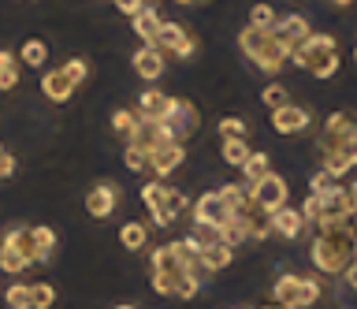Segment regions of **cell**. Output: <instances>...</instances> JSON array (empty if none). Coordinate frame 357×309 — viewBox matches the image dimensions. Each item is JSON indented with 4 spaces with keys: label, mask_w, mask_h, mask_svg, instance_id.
Segmentation results:
<instances>
[{
    "label": "cell",
    "mask_w": 357,
    "mask_h": 309,
    "mask_svg": "<svg viewBox=\"0 0 357 309\" xmlns=\"http://www.w3.org/2000/svg\"><path fill=\"white\" fill-rule=\"evenodd\" d=\"M354 253H357V242L350 239V231L339 224V227H328V231H320V235L312 239L309 257H312V264H317V272L339 276L346 264L354 261Z\"/></svg>",
    "instance_id": "obj_1"
},
{
    "label": "cell",
    "mask_w": 357,
    "mask_h": 309,
    "mask_svg": "<svg viewBox=\"0 0 357 309\" xmlns=\"http://www.w3.org/2000/svg\"><path fill=\"white\" fill-rule=\"evenodd\" d=\"M290 63L317 75V79H331L339 71V45H335L331 34H309L305 41H298L290 49Z\"/></svg>",
    "instance_id": "obj_2"
},
{
    "label": "cell",
    "mask_w": 357,
    "mask_h": 309,
    "mask_svg": "<svg viewBox=\"0 0 357 309\" xmlns=\"http://www.w3.org/2000/svg\"><path fill=\"white\" fill-rule=\"evenodd\" d=\"M197 272V264L183 253V246L175 242H164V246L153 250V291L164 294V298H175V283L183 280V276ZM201 276V272H197Z\"/></svg>",
    "instance_id": "obj_3"
},
{
    "label": "cell",
    "mask_w": 357,
    "mask_h": 309,
    "mask_svg": "<svg viewBox=\"0 0 357 309\" xmlns=\"http://www.w3.org/2000/svg\"><path fill=\"white\" fill-rule=\"evenodd\" d=\"M324 298V283L317 280V276H279V280L272 283V302L283 306V309H312Z\"/></svg>",
    "instance_id": "obj_4"
},
{
    "label": "cell",
    "mask_w": 357,
    "mask_h": 309,
    "mask_svg": "<svg viewBox=\"0 0 357 309\" xmlns=\"http://www.w3.org/2000/svg\"><path fill=\"white\" fill-rule=\"evenodd\" d=\"M238 41H242V52H245V56H250L261 71H268V75H275V71L290 60V49L279 45L272 30H253V27H245Z\"/></svg>",
    "instance_id": "obj_5"
},
{
    "label": "cell",
    "mask_w": 357,
    "mask_h": 309,
    "mask_svg": "<svg viewBox=\"0 0 357 309\" xmlns=\"http://www.w3.org/2000/svg\"><path fill=\"white\" fill-rule=\"evenodd\" d=\"M164 127H167V135H172V142H183V146H186V142L201 130L197 105L194 101H183V97H172V112H167Z\"/></svg>",
    "instance_id": "obj_6"
},
{
    "label": "cell",
    "mask_w": 357,
    "mask_h": 309,
    "mask_svg": "<svg viewBox=\"0 0 357 309\" xmlns=\"http://www.w3.org/2000/svg\"><path fill=\"white\" fill-rule=\"evenodd\" d=\"M320 202V220H317V231H328V227H339L346 216H350V197H346V186L335 183L331 190L317 194Z\"/></svg>",
    "instance_id": "obj_7"
},
{
    "label": "cell",
    "mask_w": 357,
    "mask_h": 309,
    "mask_svg": "<svg viewBox=\"0 0 357 309\" xmlns=\"http://www.w3.org/2000/svg\"><path fill=\"white\" fill-rule=\"evenodd\" d=\"M156 49H160L164 56L190 60V56L197 52V41H194V34H190L186 27H178V23H164V27H160V34H156Z\"/></svg>",
    "instance_id": "obj_8"
},
{
    "label": "cell",
    "mask_w": 357,
    "mask_h": 309,
    "mask_svg": "<svg viewBox=\"0 0 357 309\" xmlns=\"http://www.w3.org/2000/svg\"><path fill=\"white\" fill-rule=\"evenodd\" d=\"M190 213H194V224H208V227H216V231L234 216L231 205L220 197V190H205L194 205H190Z\"/></svg>",
    "instance_id": "obj_9"
},
{
    "label": "cell",
    "mask_w": 357,
    "mask_h": 309,
    "mask_svg": "<svg viewBox=\"0 0 357 309\" xmlns=\"http://www.w3.org/2000/svg\"><path fill=\"white\" fill-rule=\"evenodd\" d=\"M287 179L283 175H268V179H261L257 186H250V197H253V205L257 209H264V213H275V209H283L287 205Z\"/></svg>",
    "instance_id": "obj_10"
},
{
    "label": "cell",
    "mask_w": 357,
    "mask_h": 309,
    "mask_svg": "<svg viewBox=\"0 0 357 309\" xmlns=\"http://www.w3.org/2000/svg\"><path fill=\"white\" fill-rule=\"evenodd\" d=\"M312 127V112L305 105H283L272 112V130L275 135H305V130Z\"/></svg>",
    "instance_id": "obj_11"
},
{
    "label": "cell",
    "mask_w": 357,
    "mask_h": 309,
    "mask_svg": "<svg viewBox=\"0 0 357 309\" xmlns=\"http://www.w3.org/2000/svg\"><path fill=\"white\" fill-rule=\"evenodd\" d=\"M119 209V186L116 183H93L86 190V213L93 220H108Z\"/></svg>",
    "instance_id": "obj_12"
},
{
    "label": "cell",
    "mask_w": 357,
    "mask_h": 309,
    "mask_svg": "<svg viewBox=\"0 0 357 309\" xmlns=\"http://www.w3.org/2000/svg\"><path fill=\"white\" fill-rule=\"evenodd\" d=\"M142 205L153 213V224L156 227H172L175 224V216H172V209H167V183L160 179H149L142 186Z\"/></svg>",
    "instance_id": "obj_13"
},
{
    "label": "cell",
    "mask_w": 357,
    "mask_h": 309,
    "mask_svg": "<svg viewBox=\"0 0 357 309\" xmlns=\"http://www.w3.org/2000/svg\"><path fill=\"white\" fill-rule=\"evenodd\" d=\"M186 164V146L183 142H164L160 149L149 153V172L156 175V179H167L172 172H178Z\"/></svg>",
    "instance_id": "obj_14"
},
{
    "label": "cell",
    "mask_w": 357,
    "mask_h": 309,
    "mask_svg": "<svg viewBox=\"0 0 357 309\" xmlns=\"http://www.w3.org/2000/svg\"><path fill=\"white\" fill-rule=\"evenodd\" d=\"M167 112H172V97L160 93L156 86L142 90V97H138V119H145V123H164Z\"/></svg>",
    "instance_id": "obj_15"
},
{
    "label": "cell",
    "mask_w": 357,
    "mask_h": 309,
    "mask_svg": "<svg viewBox=\"0 0 357 309\" xmlns=\"http://www.w3.org/2000/svg\"><path fill=\"white\" fill-rule=\"evenodd\" d=\"M357 127V119L350 112H331L328 119H324V135H320V153H331L339 142L350 135V130Z\"/></svg>",
    "instance_id": "obj_16"
},
{
    "label": "cell",
    "mask_w": 357,
    "mask_h": 309,
    "mask_svg": "<svg viewBox=\"0 0 357 309\" xmlns=\"http://www.w3.org/2000/svg\"><path fill=\"white\" fill-rule=\"evenodd\" d=\"M272 34L279 45H287V49H294L298 41H305L312 30H309V19L305 15H279V23L272 27Z\"/></svg>",
    "instance_id": "obj_17"
},
{
    "label": "cell",
    "mask_w": 357,
    "mask_h": 309,
    "mask_svg": "<svg viewBox=\"0 0 357 309\" xmlns=\"http://www.w3.org/2000/svg\"><path fill=\"white\" fill-rule=\"evenodd\" d=\"M305 220H301V213L298 209H290V205H283V209H275L272 213V231L279 239H287V242H294V239H301L305 235Z\"/></svg>",
    "instance_id": "obj_18"
},
{
    "label": "cell",
    "mask_w": 357,
    "mask_h": 309,
    "mask_svg": "<svg viewBox=\"0 0 357 309\" xmlns=\"http://www.w3.org/2000/svg\"><path fill=\"white\" fill-rule=\"evenodd\" d=\"M164 63H167V56L156 45H142L138 52H134V71L142 75L145 82H156L164 75Z\"/></svg>",
    "instance_id": "obj_19"
},
{
    "label": "cell",
    "mask_w": 357,
    "mask_h": 309,
    "mask_svg": "<svg viewBox=\"0 0 357 309\" xmlns=\"http://www.w3.org/2000/svg\"><path fill=\"white\" fill-rule=\"evenodd\" d=\"M164 142H172L167 127H164V123H145V119H142L138 130H134V138L127 142V146H138V149L145 153V157H149V153H153V149H160Z\"/></svg>",
    "instance_id": "obj_20"
},
{
    "label": "cell",
    "mask_w": 357,
    "mask_h": 309,
    "mask_svg": "<svg viewBox=\"0 0 357 309\" xmlns=\"http://www.w3.org/2000/svg\"><path fill=\"white\" fill-rule=\"evenodd\" d=\"M164 19H160V8L156 4H142V12L134 15V34H138L145 45H156V34H160Z\"/></svg>",
    "instance_id": "obj_21"
},
{
    "label": "cell",
    "mask_w": 357,
    "mask_h": 309,
    "mask_svg": "<svg viewBox=\"0 0 357 309\" xmlns=\"http://www.w3.org/2000/svg\"><path fill=\"white\" fill-rule=\"evenodd\" d=\"M41 93L49 97L52 105H63V101H71V93H75V82L63 75V68H56V71H45V79H41Z\"/></svg>",
    "instance_id": "obj_22"
},
{
    "label": "cell",
    "mask_w": 357,
    "mask_h": 309,
    "mask_svg": "<svg viewBox=\"0 0 357 309\" xmlns=\"http://www.w3.org/2000/svg\"><path fill=\"white\" fill-rule=\"evenodd\" d=\"M231 261H234V250L227 242H212V246L197 253V272H223Z\"/></svg>",
    "instance_id": "obj_23"
},
{
    "label": "cell",
    "mask_w": 357,
    "mask_h": 309,
    "mask_svg": "<svg viewBox=\"0 0 357 309\" xmlns=\"http://www.w3.org/2000/svg\"><path fill=\"white\" fill-rule=\"evenodd\" d=\"M119 246L130 250V253L145 250V246H149V227H145L142 220H127V224L119 227Z\"/></svg>",
    "instance_id": "obj_24"
},
{
    "label": "cell",
    "mask_w": 357,
    "mask_h": 309,
    "mask_svg": "<svg viewBox=\"0 0 357 309\" xmlns=\"http://www.w3.org/2000/svg\"><path fill=\"white\" fill-rule=\"evenodd\" d=\"M268 175H272V157H268V153H250V160L242 164V179H245V186H257L261 179H268Z\"/></svg>",
    "instance_id": "obj_25"
},
{
    "label": "cell",
    "mask_w": 357,
    "mask_h": 309,
    "mask_svg": "<svg viewBox=\"0 0 357 309\" xmlns=\"http://www.w3.org/2000/svg\"><path fill=\"white\" fill-rule=\"evenodd\" d=\"M242 216H245V227H250V239H253V242H261V239L272 235V213H264V209L250 205Z\"/></svg>",
    "instance_id": "obj_26"
},
{
    "label": "cell",
    "mask_w": 357,
    "mask_h": 309,
    "mask_svg": "<svg viewBox=\"0 0 357 309\" xmlns=\"http://www.w3.org/2000/svg\"><path fill=\"white\" fill-rule=\"evenodd\" d=\"M220 242H227L231 250H238L242 242H250V227H245V216L242 213H234L227 224L220 227Z\"/></svg>",
    "instance_id": "obj_27"
},
{
    "label": "cell",
    "mask_w": 357,
    "mask_h": 309,
    "mask_svg": "<svg viewBox=\"0 0 357 309\" xmlns=\"http://www.w3.org/2000/svg\"><path fill=\"white\" fill-rule=\"evenodd\" d=\"M4 242H8V246H15L30 264L38 261V253H33V227H22V224H19V227H11L8 235H4Z\"/></svg>",
    "instance_id": "obj_28"
},
{
    "label": "cell",
    "mask_w": 357,
    "mask_h": 309,
    "mask_svg": "<svg viewBox=\"0 0 357 309\" xmlns=\"http://www.w3.org/2000/svg\"><path fill=\"white\" fill-rule=\"evenodd\" d=\"M45 60H49V45H45L41 38H26L19 49V63H26V68H45Z\"/></svg>",
    "instance_id": "obj_29"
},
{
    "label": "cell",
    "mask_w": 357,
    "mask_h": 309,
    "mask_svg": "<svg viewBox=\"0 0 357 309\" xmlns=\"http://www.w3.org/2000/svg\"><path fill=\"white\" fill-rule=\"evenodd\" d=\"M15 86H19V56L0 49V93L15 90Z\"/></svg>",
    "instance_id": "obj_30"
},
{
    "label": "cell",
    "mask_w": 357,
    "mask_h": 309,
    "mask_svg": "<svg viewBox=\"0 0 357 309\" xmlns=\"http://www.w3.org/2000/svg\"><path fill=\"white\" fill-rule=\"evenodd\" d=\"M220 197L231 205V213H245V209L253 205L250 186H242V183H227V186H220Z\"/></svg>",
    "instance_id": "obj_31"
},
{
    "label": "cell",
    "mask_w": 357,
    "mask_h": 309,
    "mask_svg": "<svg viewBox=\"0 0 357 309\" xmlns=\"http://www.w3.org/2000/svg\"><path fill=\"white\" fill-rule=\"evenodd\" d=\"M250 142L245 138H223V149H220V157L231 164V168H242L245 160H250Z\"/></svg>",
    "instance_id": "obj_32"
},
{
    "label": "cell",
    "mask_w": 357,
    "mask_h": 309,
    "mask_svg": "<svg viewBox=\"0 0 357 309\" xmlns=\"http://www.w3.org/2000/svg\"><path fill=\"white\" fill-rule=\"evenodd\" d=\"M138 123H142V119H138V112H130V108H116V112H112V130H116L123 142H130V138H134Z\"/></svg>",
    "instance_id": "obj_33"
},
{
    "label": "cell",
    "mask_w": 357,
    "mask_h": 309,
    "mask_svg": "<svg viewBox=\"0 0 357 309\" xmlns=\"http://www.w3.org/2000/svg\"><path fill=\"white\" fill-rule=\"evenodd\" d=\"M56 242H60V239H56V231H52V227H45V224H41V227H33V253H38V264L52 257Z\"/></svg>",
    "instance_id": "obj_34"
},
{
    "label": "cell",
    "mask_w": 357,
    "mask_h": 309,
    "mask_svg": "<svg viewBox=\"0 0 357 309\" xmlns=\"http://www.w3.org/2000/svg\"><path fill=\"white\" fill-rule=\"evenodd\" d=\"M0 269H4L8 276H19V272H26V269H30V261L22 257V253H19L15 246L0 242Z\"/></svg>",
    "instance_id": "obj_35"
},
{
    "label": "cell",
    "mask_w": 357,
    "mask_h": 309,
    "mask_svg": "<svg viewBox=\"0 0 357 309\" xmlns=\"http://www.w3.org/2000/svg\"><path fill=\"white\" fill-rule=\"evenodd\" d=\"M275 23H279V15H275V8L268 4V0L253 4V12H250V27H253V30H272Z\"/></svg>",
    "instance_id": "obj_36"
},
{
    "label": "cell",
    "mask_w": 357,
    "mask_h": 309,
    "mask_svg": "<svg viewBox=\"0 0 357 309\" xmlns=\"http://www.w3.org/2000/svg\"><path fill=\"white\" fill-rule=\"evenodd\" d=\"M261 101H264V105L275 112V108H283V105L290 101V90H287L283 82H268L264 90H261Z\"/></svg>",
    "instance_id": "obj_37"
},
{
    "label": "cell",
    "mask_w": 357,
    "mask_h": 309,
    "mask_svg": "<svg viewBox=\"0 0 357 309\" xmlns=\"http://www.w3.org/2000/svg\"><path fill=\"white\" fill-rule=\"evenodd\" d=\"M30 302H33V309H52L56 306V287L52 283H30Z\"/></svg>",
    "instance_id": "obj_38"
},
{
    "label": "cell",
    "mask_w": 357,
    "mask_h": 309,
    "mask_svg": "<svg viewBox=\"0 0 357 309\" xmlns=\"http://www.w3.org/2000/svg\"><path fill=\"white\" fill-rule=\"evenodd\" d=\"M4 302H8V309H33V302H30V283H11L8 294H4Z\"/></svg>",
    "instance_id": "obj_39"
},
{
    "label": "cell",
    "mask_w": 357,
    "mask_h": 309,
    "mask_svg": "<svg viewBox=\"0 0 357 309\" xmlns=\"http://www.w3.org/2000/svg\"><path fill=\"white\" fill-rule=\"evenodd\" d=\"M190 197H186V190H178V186H167V209H172V216L175 220H183L186 213H190Z\"/></svg>",
    "instance_id": "obj_40"
},
{
    "label": "cell",
    "mask_w": 357,
    "mask_h": 309,
    "mask_svg": "<svg viewBox=\"0 0 357 309\" xmlns=\"http://www.w3.org/2000/svg\"><path fill=\"white\" fill-rule=\"evenodd\" d=\"M216 130H220L223 138H245V135H250V123H245V119H238V116H223Z\"/></svg>",
    "instance_id": "obj_41"
},
{
    "label": "cell",
    "mask_w": 357,
    "mask_h": 309,
    "mask_svg": "<svg viewBox=\"0 0 357 309\" xmlns=\"http://www.w3.org/2000/svg\"><path fill=\"white\" fill-rule=\"evenodd\" d=\"M63 75L78 86V82H86V79H89V63H86L82 56H75V60H67V63H63Z\"/></svg>",
    "instance_id": "obj_42"
},
{
    "label": "cell",
    "mask_w": 357,
    "mask_h": 309,
    "mask_svg": "<svg viewBox=\"0 0 357 309\" xmlns=\"http://www.w3.org/2000/svg\"><path fill=\"white\" fill-rule=\"evenodd\" d=\"M331 153H339V157H346V160H350V168H354V164H357V127L350 130V135H346L342 142H339V146H335Z\"/></svg>",
    "instance_id": "obj_43"
},
{
    "label": "cell",
    "mask_w": 357,
    "mask_h": 309,
    "mask_svg": "<svg viewBox=\"0 0 357 309\" xmlns=\"http://www.w3.org/2000/svg\"><path fill=\"white\" fill-rule=\"evenodd\" d=\"M123 160H127L130 172H149V157H145L138 146H127V149H123Z\"/></svg>",
    "instance_id": "obj_44"
},
{
    "label": "cell",
    "mask_w": 357,
    "mask_h": 309,
    "mask_svg": "<svg viewBox=\"0 0 357 309\" xmlns=\"http://www.w3.org/2000/svg\"><path fill=\"white\" fill-rule=\"evenodd\" d=\"M197 287H201V280H197V272H190V276H183V280L175 283V298H183V302H190V298L197 294Z\"/></svg>",
    "instance_id": "obj_45"
},
{
    "label": "cell",
    "mask_w": 357,
    "mask_h": 309,
    "mask_svg": "<svg viewBox=\"0 0 357 309\" xmlns=\"http://www.w3.org/2000/svg\"><path fill=\"white\" fill-rule=\"evenodd\" d=\"M324 172H331L335 179H342V175L350 172V160L339 157V153H324Z\"/></svg>",
    "instance_id": "obj_46"
},
{
    "label": "cell",
    "mask_w": 357,
    "mask_h": 309,
    "mask_svg": "<svg viewBox=\"0 0 357 309\" xmlns=\"http://www.w3.org/2000/svg\"><path fill=\"white\" fill-rule=\"evenodd\" d=\"M335 183H339V179H335L331 172H324V168H320V172H317V175H312V179H309V190H312V194H324V190H331Z\"/></svg>",
    "instance_id": "obj_47"
},
{
    "label": "cell",
    "mask_w": 357,
    "mask_h": 309,
    "mask_svg": "<svg viewBox=\"0 0 357 309\" xmlns=\"http://www.w3.org/2000/svg\"><path fill=\"white\" fill-rule=\"evenodd\" d=\"M190 235L201 242V250L212 246V242H220V231H216V227H208V224H194V231H190Z\"/></svg>",
    "instance_id": "obj_48"
},
{
    "label": "cell",
    "mask_w": 357,
    "mask_h": 309,
    "mask_svg": "<svg viewBox=\"0 0 357 309\" xmlns=\"http://www.w3.org/2000/svg\"><path fill=\"white\" fill-rule=\"evenodd\" d=\"M339 283H342V287H350V291H357V257L339 272Z\"/></svg>",
    "instance_id": "obj_49"
},
{
    "label": "cell",
    "mask_w": 357,
    "mask_h": 309,
    "mask_svg": "<svg viewBox=\"0 0 357 309\" xmlns=\"http://www.w3.org/2000/svg\"><path fill=\"white\" fill-rule=\"evenodd\" d=\"M8 175H15V157L0 146V179H8Z\"/></svg>",
    "instance_id": "obj_50"
},
{
    "label": "cell",
    "mask_w": 357,
    "mask_h": 309,
    "mask_svg": "<svg viewBox=\"0 0 357 309\" xmlns=\"http://www.w3.org/2000/svg\"><path fill=\"white\" fill-rule=\"evenodd\" d=\"M142 4H145V0H116V8H119L123 15H130V19L142 12Z\"/></svg>",
    "instance_id": "obj_51"
},
{
    "label": "cell",
    "mask_w": 357,
    "mask_h": 309,
    "mask_svg": "<svg viewBox=\"0 0 357 309\" xmlns=\"http://www.w3.org/2000/svg\"><path fill=\"white\" fill-rule=\"evenodd\" d=\"M346 197H350V213H354V209H357V183L346 186Z\"/></svg>",
    "instance_id": "obj_52"
},
{
    "label": "cell",
    "mask_w": 357,
    "mask_h": 309,
    "mask_svg": "<svg viewBox=\"0 0 357 309\" xmlns=\"http://www.w3.org/2000/svg\"><path fill=\"white\" fill-rule=\"evenodd\" d=\"M331 4H335V8H354L357 0H331Z\"/></svg>",
    "instance_id": "obj_53"
},
{
    "label": "cell",
    "mask_w": 357,
    "mask_h": 309,
    "mask_svg": "<svg viewBox=\"0 0 357 309\" xmlns=\"http://www.w3.org/2000/svg\"><path fill=\"white\" fill-rule=\"evenodd\" d=\"M116 309H134V306H116Z\"/></svg>",
    "instance_id": "obj_54"
},
{
    "label": "cell",
    "mask_w": 357,
    "mask_h": 309,
    "mask_svg": "<svg viewBox=\"0 0 357 309\" xmlns=\"http://www.w3.org/2000/svg\"><path fill=\"white\" fill-rule=\"evenodd\" d=\"M354 63H357V49H354Z\"/></svg>",
    "instance_id": "obj_55"
},
{
    "label": "cell",
    "mask_w": 357,
    "mask_h": 309,
    "mask_svg": "<svg viewBox=\"0 0 357 309\" xmlns=\"http://www.w3.org/2000/svg\"><path fill=\"white\" fill-rule=\"evenodd\" d=\"M354 257H357V253H354Z\"/></svg>",
    "instance_id": "obj_56"
},
{
    "label": "cell",
    "mask_w": 357,
    "mask_h": 309,
    "mask_svg": "<svg viewBox=\"0 0 357 309\" xmlns=\"http://www.w3.org/2000/svg\"><path fill=\"white\" fill-rule=\"evenodd\" d=\"M245 309H250V306H245Z\"/></svg>",
    "instance_id": "obj_57"
}]
</instances>
